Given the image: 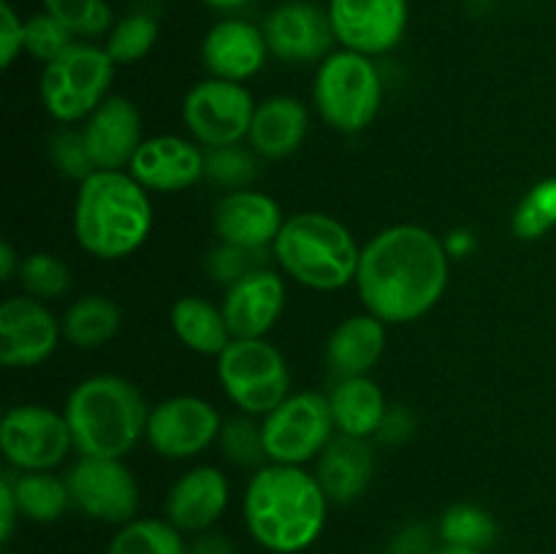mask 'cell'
<instances>
[{
  "label": "cell",
  "mask_w": 556,
  "mask_h": 554,
  "mask_svg": "<svg viewBox=\"0 0 556 554\" xmlns=\"http://www.w3.org/2000/svg\"><path fill=\"white\" fill-rule=\"evenodd\" d=\"M448 261L445 242L429 228L416 223L383 228L358 255V299L386 326L413 324L443 299Z\"/></svg>",
  "instance_id": "obj_1"
},
{
  "label": "cell",
  "mask_w": 556,
  "mask_h": 554,
  "mask_svg": "<svg viewBox=\"0 0 556 554\" xmlns=\"http://www.w3.org/2000/svg\"><path fill=\"white\" fill-rule=\"evenodd\" d=\"M242 514L253 541L266 552L299 554L324 532L329 498L315 473L269 462L250 476Z\"/></svg>",
  "instance_id": "obj_2"
},
{
  "label": "cell",
  "mask_w": 556,
  "mask_h": 554,
  "mask_svg": "<svg viewBox=\"0 0 556 554\" xmlns=\"http://www.w3.org/2000/svg\"><path fill=\"white\" fill-rule=\"evenodd\" d=\"M152 221L150 190L141 188L128 172H92L79 182L74 237L92 259H128L147 242Z\"/></svg>",
  "instance_id": "obj_3"
},
{
  "label": "cell",
  "mask_w": 556,
  "mask_h": 554,
  "mask_svg": "<svg viewBox=\"0 0 556 554\" xmlns=\"http://www.w3.org/2000/svg\"><path fill=\"white\" fill-rule=\"evenodd\" d=\"M65 421L79 456L125 459L147 438V407L141 391L119 375H90L71 389Z\"/></svg>",
  "instance_id": "obj_4"
},
{
  "label": "cell",
  "mask_w": 556,
  "mask_h": 554,
  "mask_svg": "<svg viewBox=\"0 0 556 554\" xmlns=\"http://www.w3.org/2000/svg\"><path fill=\"white\" fill-rule=\"evenodd\" d=\"M277 264L288 277L313 291H340L356 282L362 248L351 228L326 212H299L286 217L275 244Z\"/></svg>",
  "instance_id": "obj_5"
},
{
  "label": "cell",
  "mask_w": 556,
  "mask_h": 554,
  "mask_svg": "<svg viewBox=\"0 0 556 554\" xmlns=\"http://www.w3.org/2000/svg\"><path fill=\"white\" fill-rule=\"evenodd\" d=\"M313 103L320 119L340 134L369 128L383 103V79L367 54L340 49L320 60L313 81Z\"/></svg>",
  "instance_id": "obj_6"
},
{
  "label": "cell",
  "mask_w": 556,
  "mask_h": 554,
  "mask_svg": "<svg viewBox=\"0 0 556 554\" xmlns=\"http://www.w3.org/2000/svg\"><path fill=\"white\" fill-rule=\"evenodd\" d=\"M114 60L103 47L71 43L58 60L43 65L41 101L52 119L63 125L85 123L109 98Z\"/></svg>",
  "instance_id": "obj_7"
},
{
  "label": "cell",
  "mask_w": 556,
  "mask_h": 554,
  "mask_svg": "<svg viewBox=\"0 0 556 554\" xmlns=\"http://www.w3.org/2000/svg\"><path fill=\"white\" fill-rule=\"evenodd\" d=\"M217 380L228 400L242 413L264 418L291 396L288 362L266 337L261 340H231L217 356Z\"/></svg>",
  "instance_id": "obj_8"
},
{
  "label": "cell",
  "mask_w": 556,
  "mask_h": 554,
  "mask_svg": "<svg viewBox=\"0 0 556 554\" xmlns=\"http://www.w3.org/2000/svg\"><path fill=\"white\" fill-rule=\"evenodd\" d=\"M266 459L275 465H296L318 459L334 438L329 396L318 391H299L282 400L261 421Z\"/></svg>",
  "instance_id": "obj_9"
},
{
  "label": "cell",
  "mask_w": 556,
  "mask_h": 554,
  "mask_svg": "<svg viewBox=\"0 0 556 554\" xmlns=\"http://www.w3.org/2000/svg\"><path fill=\"white\" fill-rule=\"evenodd\" d=\"M0 451L11 470H54L74 451V438H71L65 413L36 405V402L9 407L0 421Z\"/></svg>",
  "instance_id": "obj_10"
},
{
  "label": "cell",
  "mask_w": 556,
  "mask_h": 554,
  "mask_svg": "<svg viewBox=\"0 0 556 554\" xmlns=\"http://www.w3.org/2000/svg\"><path fill=\"white\" fill-rule=\"evenodd\" d=\"M258 103L239 81L201 79L188 90L182 101V119L190 139L204 150L242 144L248 139L250 123Z\"/></svg>",
  "instance_id": "obj_11"
},
{
  "label": "cell",
  "mask_w": 556,
  "mask_h": 554,
  "mask_svg": "<svg viewBox=\"0 0 556 554\" xmlns=\"http://www.w3.org/2000/svg\"><path fill=\"white\" fill-rule=\"evenodd\" d=\"M71 503L90 519L103 525H128L139 511V483L123 459L79 456L65 473Z\"/></svg>",
  "instance_id": "obj_12"
},
{
  "label": "cell",
  "mask_w": 556,
  "mask_h": 554,
  "mask_svg": "<svg viewBox=\"0 0 556 554\" xmlns=\"http://www.w3.org/2000/svg\"><path fill=\"white\" fill-rule=\"evenodd\" d=\"M223 418L204 396L179 394L157 402L147 421V443L157 456L172 462L193 459L217 443Z\"/></svg>",
  "instance_id": "obj_13"
},
{
  "label": "cell",
  "mask_w": 556,
  "mask_h": 554,
  "mask_svg": "<svg viewBox=\"0 0 556 554\" xmlns=\"http://www.w3.org/2000/svg\"><path fill=\"white\" fill-rule=\"evenodd\" d=\"M326 11L337 43L367 58L391 52L410 20L407 0H329Z\"/></svg>",
  "instance_id": "obj_14"
},
{
  "label": "cell",
  "mask_w": 556,
  "mask_h": 554,
  "mask_svg": "<svg viewBox=\"0 0 556 554\" xmlns=\"http://www.w3.org/2000/svg\"><path fill=\"white\" fill-rule=\"evenodd\" d=\"M63 337L52 310L27 293L0 304V364L9 369L38 367L47 362Z\"/></svg>",
  "instance_id": "obj_15"
},
{
  "label": "cell",
  "mask_w": 556,
  "mask_h": 554,
  "mask_svg": "<svg viewBox=\"0 0 556 554\" xmlns=\"http://www.w3.org/2000/svg\"><path fill=\"white\" fill-rule=\"evenodd\" d=\"M206 172V150L193 139L161 134L141 141L128 174L150 193H179L193 188Z\"/></svg>",
  "instance_id": "obj_16"
},
{
  "label": "cell",
  "mask_w": 556,
  "mask_h": 554,
  "mask_svg": "<svg viewBox=\"0 0 556 554\" xmlns=\"http://www.w3.org/2000/svg\"><path fill=\"white\" fill-rule=\"evenodd\" d=\"M264 38L269 54L286 63H315L326 60L334 47V30H331L329 11L318 9L313 3L280 5L264 20Z\"/></svg>",
  "instance_id": "obj_17"
},
{
  "label": "cell",
  "mask_w": 556,
  "mask_h": 554,
  "mask_svg": "<svg viewBox=\"0 0 556 554\" xmlns=\"http://www.w3.org/2000/svg\"><path fill=\"white\" fill-rule=\"evenodd\" d=\"M220 307L233 340H261L282 318L286 282L275 269L261 266L226 288Z\"/></svg>",
  "instance_id": "obj_18"
},
{
  "label": "cell",
  "mask_w": 556,
  "mask_h": 554,
  "mask_svg": "<svg viewBox=\"0 0 556 554\" xmlns=\"http://www.w3.org/2000/svg\"><path fill=\"white\" fill-rule=\"evenodd\" d=\"M280 204L261 190H228L212 210V231L223 244H237L248 250H266L280 234Z\"/></svg>",
  "instance_id": "obj_19"
},
{
  "label": "cell",
  "mask_w": 556,
  "mask_h": 554,
  "mask_svg": "<svg viewBox=\"0 0 556 554\" xmlns=\"http://www.w3.org/2000/svg\"><path fill=\"white\" fill-rule=\"evenodd\" d=\"M228 500H231V483L226 473L215 465H195L172 483L163 508L166 519L179 532L199 536L215 530L220 516L226 514Z\"/></svg>",
  "instance_id": "obj_20"
},
{
  "label": "cell",
  "mask_w": 556,
  "mask_h": 554,
  "mask_svg": "<svg viewBox=\"0 0 556 554\" xmlns=\"http://www.w3.org/2000/svg\"><path fill=\"white\" fill-rule=\"evenodd\" d=\"M98 172H125L141 147V114L125 96H109L81 125Z\"/></svg>",
  "instance_id": "obj_21"
},
{
  "label": "cell",
  "mask_w": 556,
  "mask_h": 554,
  "mask_svg": "<svg viewBox=\"0 0 556 554\" xmlns=\"http://www.w3.org/2000/svg\"><path fill=\"white\" fill-rule=\"evenodd\" d=\"M269 58L261 27L248 20H223L210 27L201 41V60L210 76L244 85L253 79Z\"/></svg>",
  "instance_id": "obj_22"
},
{
  "label": "cell",
  "mask_w": 556,
  "mask_h": 554,
  "mask_svg": "<svg viewBox=\"0 0 556 554\" xmlns=\"http://www.w3.org/2000/svg\"><path fill=\"white\" fill-rule=\"evenodd\" d=\"M315 462V478L324 487L329 503H353L372 481L375 451L364 438L334 435Z\"/></svg>",
  "instance_id": "obj_23"
},
{
  "label": "cell",
  "mask_w": 556,
  "mask_h": 554,
  "mask_svg": "<svg viewBox=\"0 0 556 554\" xmlns=\"http://www.w3.org/2000/svg\"><path fill=\"white\" fill-rule=\"evenodd\" d=\"M309 128V114L299 98L271 96L255 106L250 123V150L269 161H282L304 144Z\"/></svg>",
  "instance_id": "obj_24"
},
{
  "label": "cell",
  "mask_w": 556,
  "mask_h": 554,
  "mask_svg": "<svg viewBox=\"0 0 556 554\" xmlns=\"http://www.w3.org/2000/svg\"><path fill=\"white\" fill-rule=\"evenodd\" d=\"M386 351V324L372 313L342 320L326 342V362L337 378H358L372 373Z\"/></svg>",
  "instance_id": "obj_25"
},
{
  "label": "cell",
  "mask_w": 556,
  "mask_h": 554,
  "mask_svg": "<svg viewBox=\"0 0 556 554\" xmlns=\"http://www.w3.org/2000/svg\"><path fill=\"white\" fill-rule=\"evenodd\" d=\"M329 405L337 435L364 440L378 435L386 411H389L383 389H380L369 375L337 378L334 389H331L329 394Z\"/></svg>",
  "instance_id": "obj_26"
},
{
  "label": "cell",
  "mask_w": 556,
  "mask_h": 554,
  "mask_svg": "<svg viewBox=\"0 0 556 554\" xmlns=\"http://www.w3.org/2000/svg\"><path fill=\"white\" fill-rule=\"evenodd\" d=\"M168 320L177 340L199 356H220L233 340L223 307L204 297L177 299Z\"/></svg>",
  "instance_id": "obj_27"
},
{
  "label": "cell",
  "mask_w": 556,
  "mask_h": 554,
  "mask_svg": "<svg viewBox=\"0 0 556 554\" xmlns=\"http://www.w3.org/2000/svg\"><path fill=\"white\" fill-rule=\"evenodd\" d=\"M119 324H123V313H119L117 302L103 293H85V297L74 299L60 320L68 345L79 348V351H96V348L112 342L119 331Z\"/></svg>",
  "instance_id": "obj_28"
},
{
  "label": "cell",
  "mask_w": 556,
  "mask_h": 554,
  "mask_svg": "<svg viewBox=\"0 0 556 554\" xmlns=\"http://www.w3.org/2000/svg\"><path fill=\"white\" fill-rule=\"evenodd\" d=\"M14 487L16 505H20L22 519L38 521V525H52L65 511L71 508V492L65 478L54 476L52 470L43 473H20L5 467Z\"/></svg>",
  "instance_id": "obj_29"
},
{
  "label": "cell",
  "mask_w": 556,
  "mask_h": 554,
  "mask_svg": "<svg viewBox=\"0 0 556 554\" xmlns=\"http://www.w3.org/2000/svg\"><path fill=\"white\" fill-rule=\"evenodd\" d=\"M106 554H188V543L168 519H130L114 532Z\"/></svg>",
  "instance_id": "obj_30"
},
{
  "label": "cell",
  "mask_w": 556,
  "mask_h": 554,
  "mask_svg": "<svg viewBox=\"0 0 556 554\" xmlns=\"http://www.w3.org/2000/svg\"><path fill=\"white\" fill-rule=\"evenodd\" d=\"M438 538L443 543L467 549H489L497 538V521L486 508L476 503H456L445 508L438 521Z\"/></svg>",
  "instance_id": "obj_31"
},
{
  "label": "cell",
  "mask_w": 556,
  "mask_h": 554,
  "mask_svg": "<svg viewBox=\"0 0 556 554\" xmlns=\"http://www.w3.org/2000/svg\"><path fill=\"white\" fill-rule=\"evenodd\" d=\"M157 41V20L147 11H134L114 22L106 38V52L114 60V65H134L150 54V49Z\"/></svg>",
  "instance_id": "obj_32"
},
{
  "label": "cell",
  "mask_w": 556,
  "mask_h": 554,
  "mask_svg": "<svg viewBox=\"0 0 556 554\" xmlns=\"http://www.w3.org/2000/svg\"><path fill=\"white\" fill-rule=\"evenodd\" d=\"M220 443L223 456L231 462L233 467H244V470H258L266 462V449H264V429L255 421V416H233L228 421H223L220 429Z\"/></svg>",
  "instance_id": "obj_33"
},
{
  "label": "cell",
  "mask_w": 556,
  "mask_h": 554,
  "mask_svg": "<svg viewBox=\"0 0 556 554\" xmlns=\"http://www.w3.org/2000/svg\"><path fill=\"white\" fill-rule=\"evenodd\" d=\"M556 226V177L532 185L516 204L510 228L519 239H541Z\"/></svg>",
  "instance_id": "obj_34"
},
{
  "label": "cell",
  "mask_w": 556,
  "mask_h": 554,
  "mask_svg": "<svg viewBox=\"0 0 556 554\" xmlns=\"http://www.w3.org/2000/svg\"><path fill=\"white\" fill-rule=\"evenodd\" d=\"M20 280L22 291L33 299L41 302H54V299L65 297L71 288V269L65 261H60L52 253H30L22 259L20 266Z\"/></svg>",
  "instance_id": "obj_35"
},
{
  "label": "cell",
  "mask_w": 556,
  "mask_h": 554,
  "mask_svg": "<svg viewBox=\"0 0 556 554\" xmlns=\"http://www.w3.org/2000/svg\"><path fill=\"white\" fill-rule=\"evenodd\" d=\"M204 177L217 188L228 190H244L255 182L258 177V163H255V152L244 150L242 144L217 147V150H206V172Z\"/></svg>",
  "instance_id": "obj_36"
},
{
  "label": "cell",
  "mask_w": 556,
  "mask_h": 554,
  "mask_svg": "<svg viewBox=\"0 0 556 554\" xmlns=\"http://www.w3.org/2000/svg\"><path fill=\"white\" fill-rule=\"evenodd\" d=\"M43 11L63 22L74 36L96 38L114 27L112 9L106 0H41Z\"/></svg>",
  "instance_id": "obj_37"
},
{
  "label": "cell",
  "mask_w": 556,
  "mask_h": 554,
  "mask_svg": "<svg viewBox=\"0 0 556 554\" xmlns=\"http://www.w3.org/2000/svg\"><path fill=\"white\" fill-rule=\"evenodd\" d=\"M71 43H74V33L63 22L54 20L49 11L33 14L30 20H25V52L30 58L41 60L43 65L58 60Z\"/></svg>",
  "instance_id": "obj_38"
},
{
  "label": "cell",
  "mask_w": 556,
  "mask_h": 554,
  "mask_svg": "<svg viewBox=\"0 0 556 554\" xmlns=\"http://www.w3.org/2000/svg\"><path fill=\"white\" fill-rule=\"evenodd\" d=\"M49 155H52L54 168H58L63 177L76 179V182H85L92 172H98L90 152H87L81 128L74 130L65 125L63 130H58V134L52 136V141H49Z\"/></svg>",
  "instance_id": "obj_39"
},
{
  "label": "cell",
  "mask_w": 556,
  "mask_h": 554,
  "mask_svg": "<svg viewBox=\"0 0 556 554\" xmlns=\"http://www.w3.org/2000/svg\"><path fill=\"white\" fill-rule=\"evenodd\" d=\"M261 266H266L264 250H248L237 248V244L220 242V248H215L206 255V275L226 288L233 286L237 280H242L250 272L261 269Z\"/></svg>",
  "instance_id": "obj_40"
},
{
  "label": "cell",
  "mask_w": 556,
  "mask_h": 554,
  "mask_svg": "<svg viewBox=\"0 0 556 554\" xmlns=\"http://www.w3.org/2000/svg\"><path fill=\"white\" fill-rule=\"evenodd\" d=\"M25 52V22L16 16L14 5L0 3V65L11 68L14 60Z\"/></svg>",
  "instance_id": "obj_41"
},
{
  "label": "cell",
  "mask_w": 556,
  "mask_h": 554,
  "mask_svg": "<svg viewBox=\"0 0 556 554\" xmlns=\"http://www.w3.org/2000/svg\"><path fill=\"white\" fill-rule=\"evenodd\" d=\"M438 552V543H434L432 527L424 525V521H410L402 530H396V536L391 538L389 554H434Z\"/></svg>",
  "instance_id": "obj_42"
},
{
  "label": "cell",
  "mask_w": 556,
  "mask_h": 554,
  "mask_svg": "<svg viewBox=\"0 0 556 554\" xmlns=\"http://www.w3.org/2000/svg\"><path fill=\"white\" fill-rule=\"evenodd\" d=\"M413 432H416V418H413V413L407 411L405 405H389L383 424H380L375 438L386 445H400L405 443Z\"/></svg>",
  "instance_id": "obj_43"
},
{
  "label": "cell",
  "mask_w": 556,
  "mask_h": 554,
  "mask_svg": "<svg viewBox=\"0 0 556 554\" xmlns=\"http://www.w3.org/2000/svg\"><path fill=\"white\" fill-rule=\"evenodd\" d=\"M16 519H22L20 505H16L9 470H3V476H0V541L3 543H9L11 536H14Z\"/></svg>",
  "instance_id": "obj_44"
},
{
  "label": "cell",
  "mask_w": 556,
  "mask_h": 554,
  "mask_svg": "<svg viewBox=\"0 0 556 554\" xmlns=\"http://www.w3.org/2000/svg\"><path fill=\"white\" fill-rule=\"evenodd\" d=\"M188 554H237V543L226 532L206 530L193 536V541L188 543Z\"/></svg>",
  "instance_id": "obj_45"
},
{
  "label": "cell",
  "mask_w": 556,
  "mask_h": 554,
  "mask_svg": "<svg viewBox=\"0 0 556 554\" xmlns=\"http://www.w3.org/2000/svg\"><path fill=\"white\" fill-rule=\"evenodd\" d=\"M22 259H16V250L11 248V242L0 244V280H14L20 275Z\"/></svg>",
  "instance_id": "obj_46"
},
{
  "label": "cell",
  "mask_w": 556,
  "mask_h": 554,
  "mask_svg": "<svg viewBox=\"0 0 556 554\" xmlns=\"http://www.w3.org/2000/svg\"><path fill=\"white\" fill-rule=\"evenodd\" d=\"M472 244H476V239H472L470 234L454 231V234H451L448 242H445V250H448V255H456V259H462V255L470 253Z\"/></svg>",
  "instance_id": "obj_47"
},
{
  "label": "cell",
  "mask_w": 556,
  "mask_h": 554,
  "mask_svg": "<svg viewBox=\"0 0 556 554\" xmlns=\"http://www.w3.org/2000/svg\"><path fill=\"white\" fill-rule=\"evenodd\" d=\"M201 3L212 5V9H217V11H233V9H239V5L250 3V0H201Z\"/></svg>",
  "instance_id": "obj_48"
},
{
  "label": "cell",
  "mask_w": 556,
  "mask_h": 554,
  "mask_svg": "<svg viewBox=\"0 0 556 554\" xmlns=\"http://www.w3.org/2000/svg\"><path fill=\"white\" fill-rule=\"evenodd\" d=\"M434 554H483V552H478V549H467V546H454V543H440Z\"/></svg>",
  "instance_id": "obj_49"
}]
</instances>
